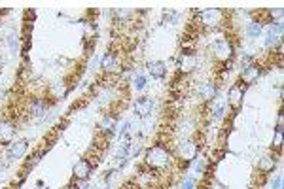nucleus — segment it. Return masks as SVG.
I'll use <instances>...</instances> for the list:
<instances>
[{
	"mask_svg": "<svg viewBox=\"0 0 284 189\" xmlns=\"http://www.w3.org/2000/svg\"><path fill=\"white\" fill-rule=\"evenodd\" d=\"M144 165L152 170L163 172L174 165V153L172 149L165 144H154L146 149V157H144Z\"/></svg>",
	"mask_w": 284,
	"mask_h": 189,
	"instance_id": "obj_1",
	"label": "nucleus"
},
{
	"mask_svg": "<svg viewBox=\"0 0 284 189\" xmlns=\"http://www.w3.org/2000/svg\"><path fill=\"white\" fill-rule=\"evenodd\" d=\"M229 13L222 8H207L203 11H197V25L207 31H222L226 27V19Z\"/></svg>",
	"mask_w": 284,
	"mask_h": 189,
	"instance_id": "obj_2",
	"label": "nucleus"
},
{
	"mask_svg": "<svg viewBox=\"0 0 284 189\" xmlns=\"http://www.w3.org/2000/svg\"><path fill=\"white\" fill-rule=\"evenodd\" d=\"M201 149V142L197 138H186L176 146V155H174V163L178 168H188L195 159Z\"/></svg>",
	"mask_w": 284,
	"mask_h": 189,
	"instance_id": "obj_3",
	"label": "nucleus"
},
{
	"mask_svg": "<svg viewBox=\"0 0 284 189\" xmlns=\"http://www.w3.org/2000/svg\"><path fill=\"white\" fill-rule=\"evenodd\" d=\"M211 49H212L214 61L220 64L229 63V61H233V57H235V42H233L231 38H227V36H224L220 40L212 42Z\"/></svg>",
	"mask_w": 284,
	"mask_h": 189,
	"instance_id": "obj_4",
	"label": "nucleus"
},
{
	"mask_svg": "<svg viewBox=\"0 0 284 189\" xmlns=\"http://www.w3.org/2000/svg\"><path fill=\"white\" fill-rule=\"evenodd\" d=\"M263 74V64L262 63H250L246 64V66H242L241 70V82L239 84H242L244 87H248V85L256 84L260 78H262Z\"/></svg>",
	"mask_w": 284,
	"mask_h": 189,
	"instance_id": "obj_5",
	"label": "nucleus"
},
{
	"mask_svg": "<svg viewBox=\"0 0 284 189\" xmlns=\"http://www.w3.org/2000/svg\"><path fill=\"white\" fill-rule=\"evenodd\" d=\"M283 21H275L267 27V31H265V47L267 49H275L277 46L283 44V40H281L283 38Z\"/></svg>",
	"mask_w": 284,
	"mask_h": 189,
	"instance_id": "obj_6",
	"label": "nucleus"
},
{
	"mask_svg": "<svg viewBox=\"0 0 284 189\" xmlns=\"http://www.w3.org/2000/svg\"><path fill=\"white\" fill-rule=\"evenodd\" d=\"M93 163L89 161V157H82L76 161V165L72 167V180L76 182H87L89 176L93 174Z\"/></svg>",
	"mask_w": 284,
	"mask_h": 189,
	"instance_id": "obj_7",
	"label": "nucleus"
},
{
	"mask_svg": "<svg viewBox=\"0 0 284 189\" xmlns=\"http://www.w3.org/2000/svg\"><path fill=\"white\" fill-rule=\"evenodd\" d=\"M178 74L180 76H188L197 68V55L195 51H182L178 57Z\"/></svg>",
	"mask_w": 284,
	"mask_h": 189,
	"instance_id": "obj_8",
	"label": "nucleus"
},
{
	"mask_svg": "<svg viewBox=\"0 0 284 189\" xmlns=\"http://www.w3.org/2000/svg\"><path fill=\"white\" fill-rule=\"evenodd\" d=\"M244 91H246V87L242 84H233L231 87L227 89V104L231 106L235 112H239V108L242 106Z\"/></svg>",
	"mask_w": 284,
	"mask_h": 189,
	"instance_id": "obj_9",
	"label": "nucleus"
},
{
	"mask_svg": "<svg viewBox=\"0 0 284 189\" xmlns=\"http://www.w3.org/2000/svg\"><path fill=\"white\" fill-rule=\"evenodd\" d=\"M29 149V140H15V142H10V146L6 149V155H8V161H17V159H23L25 153Z\"/></svg>",
	"mask_w": 284,
	"mask_h": 189,
	"instance_id": "obj_10",
	"label": "nucleus"
},
{
	"mask_svg": "<svg viewBox=\"0 0 284 189\" xmlns=\"http://www.w3.org/2000/svg\"><path fill=\"white\" fill-rule=\"evenodd\" d=\"M133 110H135V116L137 117L146 119V117H150L152 110H154V100H152V98H148V96H140V98H137V102H135V106H133Z\"/></svg>",
	"mask_w": 284,
	"mask_h": 189,
	"instance_id": "obj_11",
	"label": "nucleus"
},
{
	"mask_svg": "<svg viewBox=\"0 0 284 189\" xmlns=\"http://www.w3.org/2000/svg\"><path fill=\"white\" fill-rule=\"evenodd\" d=\"M117 64H119V55H117L114 49L106 51L101 59V68L105 70L106 74H114L117 70Z\"/></svg>",
	"mask_w": 284,
	"mask_h": 189,
	"instance_id": "obj_12",
	"label": "nucleus"
},
{
	"mask_svg": "<svg viewBox=\"0 0 284 189\" xmlns=\"http://www.w3.org/2000/svg\"><path fill=\"white\" fill-rule=\"evenodd\" d=\"M48 110H50V98H46V96H34L29 104V112L34 117L44 116Z\"/></svg>",
	"mask_w": 284,
	"mask_h": 189,
	"instance_id": "obj_13",
	"label": "nucleus"
},
{
	"mask_svg": "<svg viewBox=\"0 0 284 189\" xmlns=\"http://www.w3.org/2000/svg\"><path fill=\"white\" fill-rule=\"evenodd\" d=\"M258 172L262 174V176H267V174H271L275 168H277V155H263L262 159H258Z\"/></svg>",
	"mask_w": 284,
	"mask_h": 189,
	"instance_id": "obj_14",
	"label": "nucleus"
},
{
	"mask_svg": "<svg viewBox=\"0 0 284 189\" xmlns=\"http://www.w3.org/2000/svg\"><path fill=\"white\" fill-rule=\"evenodd\" d=\"M15 131H17V129L13 125V121H10V119L0 121V142H2V144H10V142H13Z\"/></svg>",
	"mask_w": 284,
	"mask_h": 189,
	"instance_id": "obj_15",
	"label": "nucleus"
},
{
	"mask_svg": "<svg viewBox=\"0 0 284 189\" xmlns=\"http://www.w3.org/2000/svg\"><path fill=\"white\" fill-rule=\"evenodd\" d=\"M46 93H48V98H52V100H59V98H63V96H66V93H68V87H66V84L64 82H53V84L48 85V89H46Z\"/></svg>",
	"mask_w": 284,
	"mask_h": 189,
	"instance_id": "obj_16",
	"label": "nucleus"
},
{
	"mask_svg": "<svg viewBox=\"0 0 284 189\" xmlns=\"http://www.w3.org/2000/svg\"><path fill=\"white\" fill-rule=\"evenodd\" d=\"M199 94L205 102H212V100L216 98V94H218V84H216V82H212V80L205 82V84L201 85Z\"/></svg>",
	"mask_w": 284,
	"mask_h": 189,
	"instance_id": "obj_17",
	"label": "nucleus"
},
{
	"mask_svg": "<svg viewBox=\"0 0 284 189\" xmlns=\"http://www.w3.org/2000/svg\"><path fill=\"white\" fill-rule=\"evenodd\" d=\"M114 129H116V117L112 114H105L99 121V133L105 137H110L114 133Z\"/></svg>",
	"mask_w": 284,
	"mask_h": 189,
	"instance_id": "obj_18",
	"label": "nucleus"
},
{
	"mask_svg": "<svg viewBox=\"0 0 284 189\" xmlns=\"http://www.w3.org/2000/svg\"><path fill=\"white\" fill-rule=\"evenodd\" d=\"M146 70L152 78H156V80H163V78L167 76V64L163 63V61H152V63H148Z\"/></svg>",
	"mask_w": 284,
	"mask_h": 189,
	"instance_id": "obj_19",
	"label": "nucleus"
},
{
	"mask_svg": "<svg viewBox=\"0 0 284 189\" xmlns=\"http://www.w3.org/2000/svg\"><path fill=\"white\" fill-rule=\"evenodd\" d=\"M283 146H284V131L283 129H275V135H273V144H271V151L273 155H281L283 151Z\"/></svg>",
	"mask_w": 284,
	"mask_h": 189,
	"instance_id": "obj_20",
	"label": "nucleus"
},
{
	"mask_svg": "<svg viewBox=\"0 0 284 189\" xmlns=\"http://www.w3.org/2000/svg\"><path fill=\"white\" fill-rule=\"evenodd\" d=\"M262 34H263V27L260 25V23L250 21L248 25H246V36H248L250 40H256V38H260Z\"/></svg>",
	"mask_w": 284,
	"mask_h": 189,
	"instance_id": "obj_21",
	"label": "nucleus"
},
{
	"mask_svg": "<svg viewBox=\"0 0 284 189\" xmlns=\"http://www.w3.org/2000/svg\"><path fill=\"white\" fill-rule=\"evenodd\" d=\"M211 114H212V119H214V121L224 119V116H226V104H224V102L216 104L214 108H211Z\"/></svg>",
	"mask_w": 284,
	"mask_h": 189,
	"instance_id": "obj_22",
	"label": "nucleus"
},
{
	"mask_svg": "<svg viewBox=\"0 0 284 189\" xmlns=\"http://www.w3.org/2000/svg\"><path fill=\"white\" fill-rule=\"evenodd\" d=\"M146 76H142V74H138L135 76V80H133V87L137 89V91H144L146 89Z\"/></svg>",
	"mask_w": 284,
	"mask_h": 189,
	"instance_id": "obj_23",
	"label": "nucleus"
},
{
	"mask_svg": "<svg viewBox=\"0 0 284 189\" xmlns=\"http://www.w3.org/2000/svg\"><path fill=\"white\" fill-rule=\"evenodd\" d=\"M205 170H207V161L205 159H197V163L193 165V172L195 174H205Z\"/></svg>",
	"mask_w": 284,
	"mask_h": 189,
	"instance_id": "obj_24",
	"label": "nucleus"
},
{
	"mask_svg": "<svg viewBox=\"0 0 284 189\" xmlns=\"http://www.w3.org/2000/svg\"><path fill=\"white\" fill-rule=\"evenodd\" d=\"M224 155H226V149H224V147L216 149V151L212 153V157H211V165H216V163H218V161H220Z\"/></svg>",
	"mask_w": 284,
	"mask_h": 189,
	"instance_id": "obj_25",
	"label": "nucleus"
},
{
	"mask_svg": "<svg viewBox=\"0 0 284 189\" xmlns=\"http://www.w3.org/2000/svg\"><path fill=\"white\" fill-rule=\"evenodd\" d=\"M116 15L119 19H127V17L131 15V10H127V6H123V8H116Z\"/></svg>",
	"mask_w": 284,
	"mask_h": 189,
	"instance_id": "obj_26",
	"label": "nucleus"
},
{
	"mask_svg": "<svg viewBox=\"0 0 284 189\" xmlns=\"http://www.w3.org/2000/svg\"><path fill=\"white\" fill-rule=\"evenodd\" d=\"M195 186H197L195 178H188V180H184V184H182L180 189H195Z\"/></svg>",
	"mask_w": 284,
	"mask_h": 189,
	"instance_id": "obj_27",
	"label": "nucleus"
},
{
	"mask_svg": "<svg viewBox=\"0 0 284 189\" xmlns=\"http://www.w3.org/2000/svg\"><path fill=\"white\" fill-rule=\"evenodd\" d=\"M8 42H10V47H11V51H15L17 47H19V40H17V36H13L11 34L10 38H8Z\"/></svg>",
	"mask_w": 284,
	"mask_h": 189,
	"instance_id": "obj_28",
	"label": "nucleus"
},
{
	"mask_svg": "<svg viewBox=\"0 0 284 189\" xmlns=\"http://www.w3.org/2000/svg\"><path fill=\"white\" fill-rule=\"evenodd\" d=\"M271 189H283V176L281 174L271 182Z\"/></svg>",
	"mask_w": 284,
	"mask_h": 189,
	"instance_id": "obj_29",
	"label": "nucleus"
},
{
	"mask_svg": "<svg viewBox=\"0 0 284 189\" xmlns=\"http://www.w3.org/2000/svg\"><path fill=\"white\" fill-rule=\"evenodd\" d=\"M283 123H284V116H283V112H279V119H277V129H283Z\"/></svg>",
	"mask_w": 284,
	"mask_h": 189,
	"instance_id": "obj_30",
	"label": "nucleus"
}]
</instances>
